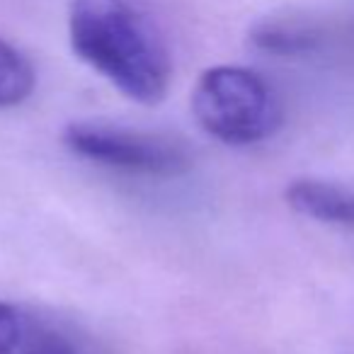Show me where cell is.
<instances>
[{
  "label": "cell",
  "mask_w": 354,
  "mask_h": 354,
  "mask_svg": "<svg viewBox=\"0 0 354 354\" xmlns=\"http://www.w3.org/2000/svg\"><path fill=\"white\" fill-rule=\"evenodd\" d=\"M37 75L30 59L0 37V109L17 107L35 93Z\"/></svg>",
  "instance_id": "6"
},
{
  "label": "cell",
  "mask_w": 354,
  "mask_h": 354,
  "mask_svg": "<svg viewBox=\"0 0 354 354\" xmlns=\"http://www.w3.org/2000/svg\"><path fill=\"white\" fill-rule=\"evenodd\" d=\"M0 354H83L68 333L20 304L0 299Z\"/></svg>",
  "instance_id": "4"
},
{
  "label": "cell",
  "mask_w": 354,
  "mask_h": 354,
  "mask_svg": "<svg viewBox=\"0 0 354 354\" xmlns=\"http://www.w3.org/2000/svg\"><path fill=\"white\" fill-rule=\"evenodd\" d=\"M284 199L301 216L354 228V189L349 187L315 177H299L286 185Z\"/></svg>",
  "instance_id": "5"
},
{
  "label": "cell",
  "mask_w": 354,
  "mask_h": 354,
  "mask_svg": "<svg viewBox=\"0 0 354 354\" xmlns=\"http://www.w3.org/2000/svg\"><path fill=\"white\" fill-rule=\"evenodd\" d=\"M192 114L202 131L228 146H252L281 127V102L260 73L243 66H214L199 75Z\"/></svg>",
  "instance_id": "2"
},
{
  "label": "cell",
  "mask_w": 354,
  "mask_h": 354,
  "mask_svg": "<svg viewBox=\"0 0 354 354\" xmlns=\"http://www.w3.org/2000/svg\"><path fill=\"white\" fill-rule=\"evenodd\" d=\"M68 37L75 56L129 100L158 104L172 78L167 46L131 0H71Z\"/></svg>",
  "instance_id": "1"
},
{
  "label": "cell",
  "mask_w": 354,
  "mask_h": 354,
  "mask_svg": "<svg viewBox=\"0 0 354 354\" xmlns=\"http://www.w3.org/2000/svg\"><path fill=\"white\" fill-rule=\"evenodd\" d=\"M64 146L83 160L127 175L170 180L192 167V156L180 141L117 124L73 122L64 129Z\"/></svg>",
  "instance_id": "3"
},
{
  "label": "cell",
  "mask_w": 354,
  "mask_h": 354,
  "mask_svg": "<svg viewBox=\"0 0 354 354\" xmlns=\"http://www.w3.org/2000/svg\"><path fill=\"white\" fill-rule=\"evenodd\" d=\"M252 41H255L260 49L272 51V54H296V51H304L310 46V35L304 30H296V27L286 25H262L252 32Z\"/></svg>",
  "instance_id": "7"
}]
</instances>
